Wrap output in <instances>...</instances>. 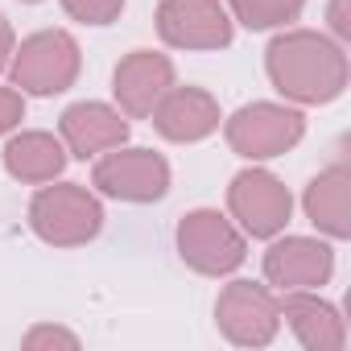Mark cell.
Listing matches in <instances>:
<instances>
[{
	"instance_id": "cell-3",
	"label": "cell",
	"mask_w": 351,
	"mask_h": 351,
	"mask_svg": "<svg viewBox=\"0 0 351 351\" xmlns=\"http://www.w3.org/2000/svg\"><path fill=\"white\" fill-rule=\"evenodd\" d=\"M79 66H83V54L66 29H42V34L25 38L9 62L13 87H21L29 95H62L66 87H75Z\"/></svg>"
},
{
	"instance_id": "cell-6",
	"label": "cell",
	"mask_w": 351,
	"mask_h": 351,
	"mask_svg": "<svg viewBox=\"0 0 351 351\" xmlns=\"http://www.w3.org/2000/svg\"><path fill=\"white\" fill-rule=\"evenodd\" d=\"M91 182L99 195L120 203H157L169 191V161L153 149H108V157L95 161Z\"/></svg>"
},
{
	"instance_id": "cell-21",
	"label": "cell",
	"mask_w": 351,
	"mask_h": 351,
	"mask_svg": "<svg viewBox=\"0 0 351 351\" xmlns=\"http://www.w3.org/2000/svg\"><path fill=\"white\" fill-rule=\"evenodd\" d=\"M13 50H17V38H13V25L0 17V71L13 62Z\"/></svg>"
},
{
	"instance_id": "cell-17",
	"label": "cell",
	"mask_w": 351,
	"mask_h": 351,
	"mask_svg": "<svg viewBox=\"0 0 351 351\" xmlns=\"http://www.w3.org/2000/svg\"><path fill=\"white\" fill-rule=\"evenodd\" d=\"M306 9V0H232L236 21H244L248 29H277L298 21Z\"/></svg>"
},
{
	"instance_id": "cell-13",
	"label": "cell",
	"mask_w": 351,
	"mask_h": 351,
	"mask_svg": "<svg viewBox=\"0 0 351 351\" xmlns=\"http://www.w3.org/2000/svg\"><path fill=\"white\" fill-rule=\"evenodd\" d=\"M62 141L75 157H95V153H108L116 145L128 141V120L124 112H116L112 104H99V99H83V104H71L62 112Z\"/></svg>"
},
{
	"instance_id": "cell-18",
	"label": "cell",
	"mask_w": 351,
	"mask_h": 351,
	"mask_svg": "<svg viewBox=\"0 0 351 351\" xmlns=\"http://www.w3.org/2000/svg\"><path fill=\"white\" fill-rule=\"evenodd\" d=\"M62 9L83 25H112L124 9V0H62Z\"/></svg>"
},
{
	"instance_id": "cell-19",
	"label": "cell",
	"mask_w": 351,
	"mask_h": 351,
	"mask_svg": "<svg viewBox=\"0 0 351 351\" xmlns=\"http://www.w3.org/2000/svg\"><path fill=\"white\" fill-rule=\"evenodd\" d=\"M25 347L29 351H38V347H79V335H71V330H62V326H34L29 335H25Z\"/></svg>"
},
{
	"instance_id": "cell-7",
	"label": "cell",
	"mask_w": 351,
	"mask_h": 351,
	"mask_svg": "<svg viewBox=\"0 0 351 351\" xmlns=\"http://www.w3.org/2000/svg\"><path fill=\"white\" fill-rule=\"evenodd\" d=\"M228 207H232V215L240 219L244 236H252V240H273V236L289 223L293 199H289V191L281 186L277 173H269V169H244V173H236L232 186H228Z\"/></svg>"
},
{
	"instance_id": "cell-22",
	"label": "cell",
	"mask_w": 351,
	"mask_h": 351,
	"mask_svg": "<svg viewBox=\"0 0 351 351\" xmlns=\"http://www.w3.org/2000/svg\"><path fill=\"white\" fill-rule=\"evenodd\" d=\"M330 29L339 38H351V21H347V0H330Z\"/></svg>"
},
{
	"instance_id": "cell-23",
	"label": "cell",
	"mask_w": 351,
	"mask_h": 351,
	"mask_svg": "<svg viewBox=\"0 0 351 351\" xmlns=\"http://www.w3.org/2000/svg\"><path fill=\"white\" fill-rule=\"evenodd\" d=\"M25 5H38V0H25Z\"/></svg>"
},
{
	"instance_id": "cell-16",
	"label": "cell",
	"mask_w": 351,
	"mask_h": 351,
	"mask_svg": "<svg viewBox=\"0 0 351 351\" xmlns=\"http://www.w3.org/2000/svg\"><path fill=\"white\" fill-rule=\"evenodd\" d=\"M5 169L17 182H29V186L54 182L66 169V149L50 132H21L5 145Z\"/></svg>"
},
{
	"instance_id": "cell-4",
	"label": "cell",
	"mask_w": 351,
	"mask_h": 351,
	"mask_svg": "<svg viewBox=\"0 0 351 351\" xmlns=\"http://www.w3.org/2000/svg\"><path fill=\"white\" fill-rule=\"evenodd\" d=\"M228 145L248 161H269L289 153L306 136V116L285 104H244L228 120Z\"/></svg>"
},
{
	"instance_id": "cell-9",
	"label": "cell",
	"mask_w": 351,
	"mask_h": 351,
	"mask_svg": "<svg viewBox=\"0 0 351 351\" xmlns=\"http://www.w3.org/2000/svg\"><path fill=\"white\" fill-rule=\"evenodd\" d=\"M157 34L173 50H223L232 42V17L219 0H161Z\"/></svg>"
},
{
	"instance_id": "cell-2",
	"label": "cell",
	"mask_w": 351,
	"mask_h": 351,
	"mask_svg": "<svg viewBox=\"0 0 351 351\" xmlns=\"http://www.w3.org/2000/svg\"><path fill=\"white\" fill-rule=\"evenodd\" d=\"M29 223L34 232L54 244V248H79L87 240L99 236L104 228V207L87 186L75 182H58V186H42L29 203Z\"/></svg>"
},
{
	"instance_id": "cell-12",
	"label": "cell",
	"mask_w": 351,
	"mask_h": 351,
	"mask_svg": "<svg viewBox=\"0 0 351 351\" xmlns=\"http://www.w3.org/2000/svg\"><path fill=\"white\" fill-rule=\"evenodd\" d=\"M149 116L165 141H178V145L203 141L219 128V104L203 87H169Z\"/></svg>"
},
{
	"instance_id": "cell-11",
	"label": "cell",
	"mask_w": 351,
	"mask_h": 351,
	"mask_svg": "<svg viewBox=\"0 0 351 351\" xmlns=\"http://www.w3.org/2000/svg\"><path fill=\"white\" fill-rule=\"evenodd\" d=\"M169 87H173V62L165 54H153V50L124 54L116 75H112V91L120 99V112L132 116V120L149 116Z\"/></svg>"
},
{
	"instance_id": "cell-8",
	"label": "cell",
	"mask_w": 351,
	"mask_h": 351,
	"mask_svg": "<svg viewBox=\"0 0 351 351\" xmlns=\"http://www.w3.org/2000/svg\"><path fill=\"white\" fill-rule=\"evenodd\" d=\"M215 322L236 347H269L281 326L277 298L256 281H232L215 302Z\"/></svg>"
},
{
	"instance_id": "cell-15",
	"label": "cell",
	"mask_w": 351,
	"mask_h": 351,
	"mask_svg": "<svg viewBox=\"0 0 351 351\" xmlns=\"http://www.w3.org/2000/svg\"><path fill=\"white\" fill-rule=\"evenodd\" d=\"M302 207H306V219H310L322 236L347 240V236H351V173H347V165L322 169L318 178L306 186Z\"/></svg>"
},
{
	"instance_id": "cell-5",
	"label": "cell",
	"mask_w": 351,
	"mask_h": 351,
	"mask_svg": "<svg viewBox=\"0 0 351 351\" xmlns=\"http://www.w3.org/2000/svg\"><path fill=\"white\" fill-rule=\"evenodd\" d=\"M178 252L195 273L223 277L244 265V232H236V223L228 215L199 207V211L182 215V223H178Z\"/></svg>"
},
{
	"instance_id": "cell-20",
	"label": "cell",
	"mask_w": 351,
	"mask_h": 351,
	"mask_svg": "<svg viewBox=\"0 0 351 351\" xmlns=\"http://www.w3.org/2000/svg\"><path fill=\"white\" fill-rule=\"evenodd\" d=\"M25 120V95L13 87H0V132H13Z\"/></svg>"
},
{
	"instance_id": "cell-1",
	"label": "cell",
	"mask_w": 351,
	"mask_h": 351,
	"mask_svg": "<svg viewBox=\"0 0 351 351\" xmlns=\"http://www.w3.org/2000/svg\"><path fill=\"white\" fill-rule=\"evenodd\" d=\"M273 87L293 104H330L347 87V54L326 34L289 29L269 42L265 54Z\"/></svg>"
},
{
	"instance_id": "cell-10",
	"label": "cell",
	"mask_w": 351,
	"mask_h": 351,
	"mask_svg": "<svg viewBox=\"0 0 351 351\" xmlns=\"http://www.w3.org/2000/svg\"><path fill=\"white\" fill-rule=\"evenodd\" d=\"M335 273V252L326 240L285 236L265 252V277L281 289H318Z\"/></svg>"
},
{
	"instance_id": "cell-14",
	"label": "cell",
	"mask_w": 351,
	"mask_h": 351,
	"mask_svg": "<svg viewBox=\"0 0 351 351\" xmlns=\"http://www.w3.org/2000/svg\"><path fill=\"white\" fill-rule=\"evenodd\" d=\"M277 310H281V318L289 322V330L298 335V343L306 351H339L347 343V326H343L339 310L330 302L314 298L310 289H285Z\"/></svg>"
}]
</instances>
